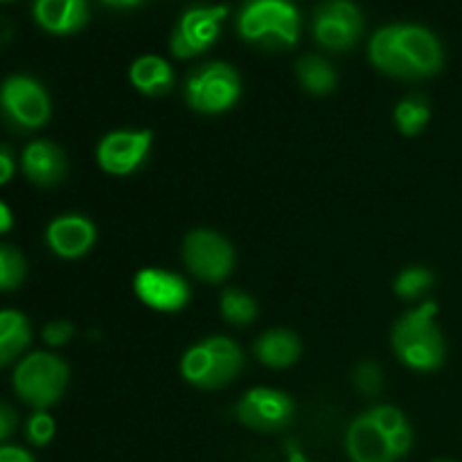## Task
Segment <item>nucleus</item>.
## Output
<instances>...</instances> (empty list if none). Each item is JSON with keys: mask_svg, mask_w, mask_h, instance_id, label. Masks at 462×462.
I'll return each mask as SVG.
<instances>
[{"mask_svg": "<svg viewBox=\"0 0 462 462\" xmlns=\"http://www.w3.org/2000/svg\"><path fill=\"white\" fill-rule=\"evenodd\" d=\"M75 337V328L68 320H50L43 328V341L52 347L66 346Z\"/></svg>", "mask_w": 462, "mask_h": 462, "instance_id": "28", "label": "nucleus"}, {"mask_svg": "<svg viewBox=\"0 0 462 462\" xmlns=\"http://www.w3.org/2000/svg\"><path fill=\"white\" fill-rule=\"evenodd\" d=\"M140 3H144V0H122V7H135Z\"/></svg>", "mask_w": 462, "mask_h": 462, "instance_id": "34", "label": "nucleus"}, {"mask_svg": "<svg viewBox=\"0 0 462 462\" xmlns=\"http://www.w3.org/2000/svg\"><path fill=\"white\" fill-rule=\"evenodd\" d=\"M0 462H34V458L21 447H0Z\"/></svg>", "mask_w": 462, "mask_h": 462, "instance_id": "31", "label": "nucleus"}, {"mask_svg": "<svg viewBox=\"0 0 462 462\" xmlns=\"http://www.w3.org/2000/svg\"><path fill=\"white\" fill-rule=\"evenodd\" d=\"M429 117H431V108L427 99L420 95H411L395 106V125L404 135H418L427 126Z\"/></svg>", "mask_w": 462, "mask_h": 462, "instance_id": "23", "label": "nucleus"}, {"mask_svg": "<svg viewBox=\"0 0 462 462\" xmlns=\"http://www.w3.org/2000/svg\"><path fill=\"white\" fill-rule=\"evenodd\" d=\"M436 302H424L406 311L393 328V350L406 368L431 373L445 361V338L436 325Z\"/></svg>", "mask_w": 462, "mask_h": 462, "instance_id": "3", "label": "nucleus"}, {"mask_svg": "<svg viewBox=\"0 0 462 462\" xmlns=\"http://www.w3.org/2000/svg\"><path fill=\"white\" fill-rule=\"evenodd\" d=\"M438 462H449V460H438Z\"/></svg>", "mask_w": 462, "mask_h": 462, "instance_id": "36", "label": "nucleus"}, {"mask_svg": "<svg viewBox=\"0 0 462 462\" xmlns=\"http://www.w3.org/2000/svg\"><path fill=\"white\" fill-rule=\"evenodd\" d=\"M413 447V429L395 406H374L347 427L346 449L352 462H397Z\"/></svg>", "mask_w": 462, "mask_h": 462, "instance_id": "2", "label": "nucleus"}, {"mask_svg": "<svg viewBox=\"0 0 462 462\" xmlns=\"http://www.w3.org/2000/svg\"><path fill=\"white\" fill-rule=\"evenodd\" d=\"M433 284V273L424 266H411L404 269L395 280V293L402 300H418L422 293H427Z\"/></svg>", "mask_w": 462, "mask_h": 462, "instance_id": "25", "label": "nucleus"}, {"mask_svg": "<svg viewBox=\"0 0 462 462\" xmlns=\"http://www.w3.org/2000/svg\"><path fill=\"white\" fill-rule=\"evenodd\" d=\"M296 75L302 88L311 95H329L338 81L332 63L316 54H307L296 63Z\"/></svg>", "mask_w": 462, "mask_h": 462, "instance_id": "21", "label": "nucleus"}, {"mask_svg": "<svg viewBox=\"0 0 462 462\" xmlns=\"http://www.w3.org/2000/svg\"><path fill=\"white\" fill-rule=\"evenodd\" d=\"M152 140V131H113L99 140L97 165L113 176L134 174L147 158Z\"/></svg>", "mask_w": 462, "mask_h": 462, "instance_id": "13", "label": "nucleus"}, {"mask_svg": "<svg viewBox=\"0 0 462 462\" xmlns=\"http://www.w3.org/2000/svg\"><path fill=\"white\" fill-rule=\"evenodd\" d=\"M226 16H228L226 5L188 9L171 34V54L179 59H189L206 52L219 36Z\"/></svg>", "mask_w": 462, "mask_h": 462, "instance_id": "11", "label": "nucleus"}, {"mask_svg": "<svg viewBox=\"0 0 462 462\" xmlns=\"http://www.w3.org/2000/svg\"><path fill=\"white\" fill-rule=\"evenodd\" d=\"M14 226V215L5 201H0V233H7Z\"/></svg>", "mask_w": 462, "mask_h": 462, "instance_id": "32", "label": "nucleus"}, {"mask_svg": "<svg viewBox=\"0 0 462 462\" xmlns=\"http://www.w3.org/2000/svg\"><path fill=\"white\" fill-rule=\"evenodd\" d=\"M97 230L93 221L81 215H63L50 221L45 230V242L54 255L63 260H77L84 257L93 248Z\"/></svg>", "mask_w": 462, "mask_h": 462, "instance_id": "15", "label": "nucleus"}, {"mask_svg": "<svg viewBox=\"0 0 462 462\" xmlns=\"http://www.w3.org/2000/svg\"><path fill=\"white\" fill-rule=\"evenodd\" d=\"M102 3L113 5V7H122V0H102Z\"/></svg>", "mask_w": 462, "mask_h": 462, "instance_id": "35", "label": "nucleus"}, {"mask_svg": "<svg viewBox=\"0 0 462 462\" xmlns=\"http://www.w3.org/2000/svg\"><path fill=\"white\" fill-rule=\"evenodd\" d=\"M34 21L52 34H75L88 23L86 0H34Z\"/></svg>", "mask_w": 462, "mask_h": 462, "instance_id": "17", "label": "nucleus"}, {"mask_svg": "<svg viewBox=\"0 0 462 462\" xmlns=\"http://www.w3.org/2000/svg\"><path fill=\"white\" fill-rule=\"evenodd\" d=\"M221 316L228 320L230 325H237V328H244V325L253 323L257 316V302L251 293L242 291V289H226L221 293Z\"/></svg>", "mask_w": 462, "mask_h": 462, "instance_id": "22", "label": "nucleus"}, {"mask_svg": "<svg viewBox=\"0 0 462 462\" xmlns=\"http://www.w3.org/2000/svg\"><path fill=\"white\" fill-rule=\"evenodd\" d=\"M27 275V262L18 248L0 244V291H14Z\"/></svg>", "mask_w": 462, "mask_h": 462, "instance_id": "24", "label": "nucleus"}, {"mask_svg": "<svg viewBox=\"0 0 462 462\" xmlns=\"http://www.w3.org/2000/svg\"><path fill=\"white\" fill-rule=\"evenodd\" d=\"M257 361L269 368H289L296 364L302 355V343L289 329H271L264 332L253 346Z\"/></svg>", "mask_w": 462, "mask_h": 462, "instance_id": "19", "label": "nucleus"}, {"mask_svg": "<svg viewBox=\"0 0 462 462\" xmlns=\"http://www.w3.org/2000/svg\"><path fill=\"white\" fill-rule=\"evenodd\" d=\"M23 174L39 188H52L66 179L68 161L61 147L50 140H34L25 147L21 158Z\"/></svg>", "mask_w": 462, "mask_h": 462, "instance_id": "16", "label": "nucleus"}, {"mask_svg": "<svg viewBox=\"0 0 462 462\" xmlns=\"http://www.w3.org/2000/svg\"><path fill=\"white\" fill-rule=\"evenodd\" d=\"M352 382H355V388L359 393H364L365 397H373L382 391L383 377L382 368H379L374 361H361L355 368V374H352Z\"/></svg>", "mask_w": 462, "mask_h": 462, "instance_id": "26", "label": "nucleus"}, {"mask_svg": "<svg viewBox=\"0 0 462 462\" xmlns=\"http://www.w3.org/2000/svg\"><path fill=\"white\" fill-rule=\"evenodd\" d=\"M244 368V355L235 341L210 337L189 347L180 359V374L197 388H221Z\"/></svg>", "mask_w": 462, "mask_h": 462, "instance_id": "5", "label": "nucleus"}, {"mask_svg": "<svg viewBox=\"0 0 462 462\" xmlns=\"http://www.w3.org/2000/svg\"><path fill=\"white\" fill-rule=\"evenodd\" d=\"M16 171V161H14V153L7 144L0 143V185L9 183Z\"/></svg>", "mask_w": 462, "mask_h": 462, "instance_id": "30", "label": "nucleus"}, {"mask_svg": "<svg viewBox=\"0 0 462 462\" xmlns=\"http://www.w3.org/2000/svg\"><path fill=\"white\" fill-rule=\"evenodd\" d=\"M134 291L149 310L171 314L189 302V287L180 275L162 269H143L134 280Z\"/></svg>", "mask_w": 462, "mask_h": 462, "instance_id": "14", "label": "nucleus"}, {"mask_svg": "<svg viewBox=\"0 0 462 462\" xmlns=\"http://www.w3.org/2000/svg\"><path fill=\"white\" fill-rule=\"evenodd\" d=\"M242 79L237 70L224 61H210L189 72L185 81V102L199 113L217 116L237 104Z\"/></svg>", "mask_w": 462, "mask_h": 462, "instance_id": "7", "label": "nucleus"}, {"mask_svg": "<svg viewBox=\"0 0 462 462\" xmlns=\"http://www.w3.org/2000/svg\"><path fill=\"white\" fill-rule=\"evenodd\" d=\"M68 365L50 352H34L16 365L14 391L25 404L45 411L61 400L68 386Z\"/></svg>", "mask_w": 462, "mask_h": 462, "instance_id": "6", "label": "nucleus"}, {"mask_svg": "<svg viewBox=\"0 0 462 462\" xmlns=\"http://www.w3.org/2000/svg\"><path fill=\"white\" fill-rule=\"evenodd\" d=\"M368 57L374 68L397 79H424L442 70L445 52L431 30L397 23L377 30L370 39Z\"/></svg>", "mask_w": 462, "mask_h": 462, "instance_id": "1", "label": "nucleus"}, {"mask_svg": "<svg viewBox=\"0 0 462 462\" xmlns=\"http://www.w3.org/2000/svg\"><path fill=\"white\" fill-rule=\"evenodd\" d=\"M244 41L266 48H293L300 36V14L291 0H246L237 16Z\"/></svg>", "mask_w": 462, "mask_h": 462, "instance_id": "4", "label": "nucleus"}, {"mask_svg": "<svg viewBox=\"0 0 462 462\" xmlns=\"http://www.w3.org/2000/svg\"><path fill=\"white\" fill-rule=\"evenodd\" d=\"M16 411L7 404H0V442L7 440L14 431H16Z\"/></svg>", "mask_w": 462, "mask_h": 462, "instance_id": "29", "label": "nucleus"}, {"mask_svg": "<svg viewBox=\"0 0 462 462\" xmlns=\"http://www.w3.org/2000/svg\"><path fill=\"white\" fill-rule=\"evenodd\" d=\"M129 79L135 90L149 97H161L174 88V70L165 59L156 54H144L135 59L129 68Z\"/></svg>", "mask_w": 462, "mask_h": 462, "instance_id": "18", "label": "nucleus"}, {"mask_svg": "<svg viewBox=\"0 0 462 462\" xmlns=\"http://www.w3.org/2000/svg\"><path fill=\"white\" fill-rule=\"evenodd\" d=\"M314 39L323 48L343 52L355 48L364 32V16L352 0H325L314 12Z\"/></svg>", "mask_w": 462, "mask_h": 462, "instance_id": "10", "label": "nucleus"}, {"mask_svg": "<svg viewBox=\"0 0 462 462\" xmlns=\"http://www.w3.org/2000/svg\"><path fill=\"white\" fill-rule=\"evenodd\" d=\"M287 462H310V460H307V456L298 449V445H293L291 442V445L287 447Z\"/></svg>", "mask_w": 462, "mask_h": 462, "instance_id": "33", "label": "nucleus"}, {"mask_svg": "<svg viewBox=\"0 0 462 462\" xmlns=\"http://www.w3.org/2000/svg\"><path fill=\"white\" fill-rule=\"evenodd\" d=\"M54 431H57V427H54V420L50 418L45 411H36V413L27 420L25 436H27V442H30V445L45 447L54 438Z\"/></svg>", "mask_w": 462, "mask_h": 462, "instance_id": "27", "label": "nucleus"}, {"mask_svg": "<svg viewBox=\"0 0 462 462\" xmlns=\"http://www.w3.org/2000/svg\"><path fill=\"white\" fill-rule=\"evenodd\" d=\"M0 3H5V0H0Z\"/></svg>", "mask_w": 462, "mask_h": 462, "instance_id": "37", "label": "nucleus"}, {"mask_svg": "<svg viewBox=\"0 0 462 462\" xmlns=\"http://www.w3.org/2000/svg\"><path fill=\"white\" fill-rule=\"evenodd\" d=\"M0 113L14 129L34 131L48 125L52 104L48 90L39 81L25 75H14L0 86Z\"/></svg>", "mask_w": 462, "mask_h": 462, "instance_id": "8", "label": "nucleus"}, {"mask_svg": "<svg viewBox=\"0 0 462 462\" xmlns=\"http://www.w3.org/2000/svg\"><path fill=\"white\" fill-rule=\"evenodd\" d=\"M30 320L21 311H0V368L18 359L30 346Z\"/></svg>", "mask_w": 462, "mask_h": 462, "instance_id": "20", "label": "nucleus"}, {"mask_svg": "<svg viewBox=\"0 0 462 462\" xmlns=\"http://www.w3.org/2000/svg\"><path fill=\"white\" fill-rule=\"evenodd\" d=\"M183 262L203 282H224L235 266V251L215 230H192L183 239Z\"/></svg>", "mask_w": 462, "mask_h": 462, "instance_id": "9", "label": "nucleus"}, {"mask_svg": "<svg viewBox=\"0 0 462 462\" xmlns=\"http://www.w3.org/2000/svg\"><path fill=\"white\" fill-rule=\"evenodd\" d=\"M235 415L244 427L260 433H275L289 427L293 418V402L282 391L253 388L235 406Z\"/></svg>", "mask_w": 462, "mask_h": 462, "instance_id": "12", "label": "nucleus"}]
</instances>
